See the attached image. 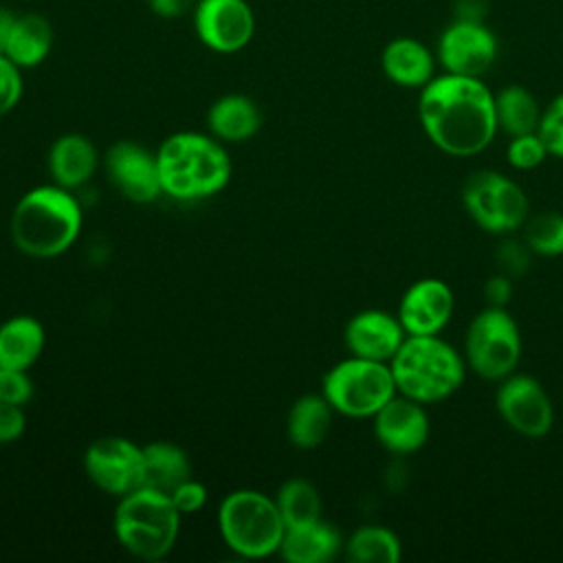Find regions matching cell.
Here are the masks:
<instances>
[{"mask_svg": "<svg viewBox=\"0 0 563 563\" xmlns=\"http://www.w3.org/2000/svg\"><path fill=\"white\" fill-rule=\"evenodd\" d=\"M528 255L530 249L526 246V242H508L499 251V264L504 266V273H521L528 264Z\"/></svg>", "mask_w": 563, "mask_h": 563, "instance_id": "obj_37", "label": "cell"}, {"mask_svg": "<svg viewBox=\"0 0 563 563\" xmlns=\"http://www.w3.org/2000/svg\"><path fill=\"white\" fill-rule=\"evenodd\" d=\"M380 68L396 86L424 88L433 79L435 62L422 42L413 37H396L385 44Z\"/></svg>", "mask_w": 563, "mask_h": 563, "instance_id": "obj_18", "label": "cell"}, {"mask_svg": "<svg viewBox=\"0 0 563 563\" xmlns=\"http://www.w3.org/2000/svg\"><path fill=\"white\" fill-rule=\"evenodd\" d=\"M343 550V539L339 530L323 519L286 528L282 543H279V556L288 563H328Z\"/></svg>", "mask_w": 563, "mask_h": 563, "instance_id": "obj_20", "label": "cell"}, {"mask_svg": "<svg viewBox=\"0 0 563 563\" xmlns=\"http://www.w3.org/2000/svg\"><path fill=\"white\" fill-rule=\"evenodd\" d=\"M455 308L453 290L438 277L418 279L407 288L398 306V319L407 334H440Z\"/></svg>", "mask_w": 563, "mask_h": 563, "instance_id": "obj_15", "label": "cell"}, {"mask_svg": "<svg viewBox=\"0 0 563 563\" xmlns=\"http://www.w3.org/2000/svg\"><path fill=\"white\" fill-rule=\"evenodd\" d=\"M191 22L200 44L222 55L242 51L255 35V13L246 0H198Z\"/></svg>", "mask_w": 563, "mask_h": 563, "instance_id": "obj_11", "label": "cell"}, {"mask_svg": "<svg viewBox=\"0 0 563 563\" xmlns=\"http://www.w3.org/2000/svg\"><path fill=\"white\" fill-rule=\"evenodd\" d=\"M497 128L510 136L537 132L541 110L534 95L523 86H506L495 95Z\"/></svg>", "mask_w": 563, "mask_h": 563, "instance_id": "obj_26", "label": "cell"}, {"mask_svg": "<svg viewBox=\"0 0 563 563\" xmlns=\"http://www.w3.org/2000/svg\"><path fill=\"white\" fill-rule=\"evenodd\" d=\"M163 194L191 202L222 191L231 178V161L220 141L200 132H176L156 150Z\"/></svg>", "mask_w": 563, "mask_h": 563, "instance_id": "obj_2", "label": "cell"}, {"mask_svg": "<svg viewBox=\"0 0 563 563\" xmlns=\"http://www.w3.org/2000/svg\"><path fill=\"white\" fill-rule=\"evenodd\" d=\"M106 174L130 202L145 205L163 194L156 152L152 154L134 141H119L108 147Z\"/></svg>", "mask_w": 563, "mask_h": 563, "instance_id": "obj_14", "label": "cell"}, {"mask_svg": "<svg viewBox=\"0 0 563 563\" xmlns=\"http://www.w3.org/2000/svg\"><path fill=\"white\" fill-rule=\"evenodd\" d=\"M169 499L180 515H194L207 504V488L198 479L189 477L172 490Z\"/></svg>", "mask_w": 563, "mask_h": 563, "instance_id": "obj_34", "label": "cell"}, {"mask_svg": "<svg viewBox=\"0 0 563 563\" xmlns=\"http://www.w3.org/2000/svg\"><path fill=\"white\" fill-rule=\"evenodd\" d=\"M510 292H512V286H510L508 275H495L484 286V295L488 299V306H504L508 301Z\"/></svg>", "mask_w": 563, "mask_h": 563, "instance_id": "obj_38", "label": "cell"}, {"mask_svg": "<svg viewBox=\"0 0 563 563\" xmlns=\"http://www.w3.org/2000/svg\"><path fill=\"white\" fill-rule=\"evenodd\" d=\"M218 528L224 543L244 559L275 554L286 530L275 499L251 488L233 490L222 499Z\"/></svg>", "mask_w": 563, "mask_h": 563, "instance_id": "obj_6", "label": "cell"}, {"mask_svg": "<svg viewBox=\"0 0 563 563\" xmlns=\"http://www.w3.org/2000/svg\"><path fill=\"white\" fill-rule=\"evenodd\" d=\"M22 68L7 55H0V117L11 112L22 97Z\"/></svg>", "mask_w": 563, "mask_h": 563, "instance_id": "obj_33", "label": "cell"}, {"mask_svg": "<svg viewBox=\"0 0 563 563\" xmlns=\"http://www.w3.org/2000/svg\"><path fill=\"white\" fill-rule=\"evenodd\" d=\"M15 18H18V13L13 9L0 7V55H4V51H7V42H9Z\"/></svg>", "mask_w": 563, "mask_h": 563, "instance_id": "obj_39", "label": "cell"}, {"mask_svg": "<svg viewBox=\"0 0 563 563\" xmlns=\"http://www.w3.org/2000/svg\"><path fill=\"white\" fill-rule=\"evenodd\" d=\"M537 134L543 141L548 154L563 158V92H559L541 112Z\"/></svg>", "mask_w": 563, "mask_h": 563, "instance_id": "obj_30", "label": "cell"}, {"mask_svg": "<svg viewBox=\"0 0 563 563\" xmlns=\"http://www.w3.org/2000/svg\"><path fill=\"white\" fill-rule=\"evenodd\" d=\"M198 0H147V9L163 20H178L194 13Z\"/></svg>", "mask_w": 563, "mask_h": 563, "instance_id": "obj_36", "label": "cell"}, {"mask_svg": "<svg viewBox=\"0 0 563 563\" xmlns=\"http://www.w3.org/2000/svg\"><path fill=\"white\" fill-rule=\"evenodd\" d=\"M523 229V242L530 253L556 257L563 255V213L543 211L528 216Z\"/></svg>", "mask_w": 563, "mask_h": 563, "instance_id": "obj_29", "label": "cell"}, {"mask_svg": "<svg viewBox=\"0 0 563 563\" xmlns=\"http://www.w3.org/2000/svg\"><path fill=\"white\" fill-rule=\"evenodd\" d=\"M396 394L391 367L383 361L350 356L323 376L325 400L334 411L350 418H374Z\"/></svg>", "mask_w": 563, "mask_h": 563, "instance_id": "obj_7", "label": "cell"}, {"mask_svg": "<svg viewBox=\"0 0 563 563\" xmlns=\"http://www.w3.org/2000/svg\"><path fill=\"white\" fill-rule=\"evenodd\" d=\"M398 394L422 405L438 402L455 394L464 380V358L438 334H407L389 361Z\"/></svg>", "mask_w": 563, "mask_h": 563, "instance_id": "obj_4", "label": "cell"}, {"mask_svg": "<svg viewBox=\"0 0 563 563\" xmlns=\"http://www.w3.org/2000/svg\"><path fill=\"white\" fill-rule=\"evenodd\" d=\"M46 343L44 328L37 319L20 314L0 325V367L29 369Z\"/></svg>", "mask_w": 563, "mask_h": 563, "instance_id": "obj_24", "label": "cell"}, {"mask_svg": "<svg viewBox=\"0 0 563 563\" xmlns=\"http://www.w3.org/2000/svg\"><path fill=\"white\" fill-rule=\"evenodd\" d=\"M26 429L24 409L0 400V444L15 442Z\"/></svg>", "mask_w": 563, "mask_h": 563, "instance_id": "obj_35", "label": "cell"}, {"mask_svg": "<svg viewBox=\"0 0 563 563\" xmlns=\"http://www.w3.org/2000/svg\"><path fill=\"white\" fill-rule=\"evenodd\" d=\"M97 165V147L84 134H64L48 150V172L53 183L64 189H75L88 183Z\"/></svg>", "mask_w": 563, "mask_h": 563, "instance_id": "obj_19", "label": "cell"}, {"mask_svg": "<svg viewBox=\"0 0 563 563\" xmlns=\"http://www.w3.org/2000/svg\"><path fill=\"white\" fill-rule=\"evenodd\" d=\"M332 407L325 400V396L317 394H306L288 411V422H286V433L288 440L297 449H314L319 446L332 424Z\"/></svg>", "mask_w": 563, "mask_h": 563, "instance_id": "obj_25", "label": "cell"}, {"mask_svg": "<svg viewBox=\"0 0 563 563\" xmlns=\"http://www.w3.org/2000/svg\"><path fill=\"white\" fill-rule=\"evenodd\" d=\"M495 405L504 422L526 438H541L552 429V400L543 385L528 374L501 378Z\"/></svg>", "mask_w": 563, "mask_h": 563, "instance_id": "obj_12", "label": "cell"}, {"mask_svg": "<svg viewBox=\"0 0 563 563\" xmlns=\"http://www.w3.org/2000/svg\"><path fill=\"white\" fill-rule=\"evenodd\" d=\"M275 504L286 528L306 526L321 519V497L317 488L303 477L284 482L275 495Z\"/></svg>", "mask_w": 563, "mask_h": 563, "instance_id": "obj_28", "label": "cell"}, {"mask_svg": "<svg viewBox=\"0 0 563 563\" xmlns=\"http://www.w3.org/2000/svg\"><path fill=\"white\" fill-rule=\"evenodd\" d=\"M11 240L24 255L55 257L73 246L81 231V209L68 189L42 185L26 191L13 207Z\"/></svg>", "mask_w": 563, "mask_h": 563, "instance_id": "obj_3", "label": "cell"}, {"mask_svg": "<svg viewBox=\"0 0 563 563\" xmlns=\"http://www.w3.org/2000/svg\"><path fill=\"white\" fill-rule=\"evenodd\" d=\"M521 356V334L504 306L484 308L466 330L464 358L488 380H501L510 376Z\"/></svg>", "mask_w": 563, "mask_h": 563, "instance_id": "obj_8", "label": "cell"}, {"mask_svg": "<svg viewBox=\"0 0 563 563\" xmlns=\"http://www.w3.org/2000/svg\"><path fill=\"white\" fill-rule=\"evenodd\" d=\"M407 332L398 319V314H389L385 310H363L356 312L343 332L345 345L352 356L383 361L389 363L398 347L402 345Z\"/></svg>", "mask_w": 563, "mask_h": 563, "instance_id": "obj_17", "label": "cell"}, {"mask_svg": "<svg viewBox=\"0 0 563 563\" xmlns=\"http://www.w3.org/2000/svg\"><path fill=\"white\" fill-rule=\"evenodd\" d=\"M497 57V40L493 31L475 20H457L449 24L438 40V59L451 75L482 77Z\"/></svg>", "mask_w": 563, "mask_h": 563, "instance_id": "obj_13", "label": "cell"}, {"mask_svg": "<svg viewBox=\"0 0 563 563\" xmlns=\"http://www.w3.org/2000/svg\"><path fill=\"white\" fill-rule=\"evenodd\" d=\"M53 48V26L40 13H18L4 55L24 68L40 66Z\"/></svg>", "mask_w": 563, "mask_h": 563, "instance_id": "obj_23", "label": "cell"}, {"mask_svg": "<svg viewBox=\"0 0 563 563\" xmlns=\"http://www.w3.org/2000/svg\"><path fill=\"white\" fill-rule=\"evenodd\" d=\"M33 396V383L26 369L0 367V400L24 407Z\"/></svg>", "mask_w": 563, "mask_h": 563, "instance_id": "obj_32", "label": "cell"}, {"mask_svg": "<svg viewBox=\"0 0 563 563\" xmlns=\"http://www.w3.org/2000/svg\"><path fill=\"white\" fill-rule=\"evenodd\" d=\"M88 479L112 497H123L143 482V446L121 435L95 440L84 453Z\"/></svg>", "mask_w": 563, "mask_h": 563, "instance_id": "obj_10", "label": "cell"}, {"mask_svg": "<svg viewBox=\"0 0 563 563\" xmlns=\"http://www.w3.org/2000/svg\"><path fill=\"white\" fill-rule=\"evenodd\" d=\"M180 512L169 495L136 488L119 497L114 510V534L119 543L134 556L156 561L163 559L178 539Z\"/></svg>", "mask_w": 563, "mask_h": 563, "instance_id": "obj_5", "label": "cell"}, {"mask_svg": "<svg viewBox=\"0 0 563 563\" xmlns=\"http://www.w3.org/2000/svg\"><path fill=\"white\" fill-rule=\"evenodd\" d=\"M374 435L387 451L398 455L422 449L429 438V416L422 402L396 394L374 413Z\"/></svg>", "mask_w": 563, "mask_h": 563, "instance_id": "obj_16", "label": "cell"}, {"mask_svg": "<svg viewBox=\"0 0 563 563\" xmlns=\"http://www.w3.org/2000/svg\"><path fill=\"white\" fill-rule=\"evenodd\" d=\"M418 117L429 141L449 156L479 154L499 130L495 95L479 77H433L420 92Z\"/></svg>", "mask_w": 563, "mask_h": 563, "instance_id": "obj_1", "label": "cell"}, {"mask_svg": "<svg viewBox=\"0 0 563 563\" xmlns=\"http://www.w3.org/2000/svg\"><path fill=\"white\" fill-rule=\"evenodd\" d=\"M189 477L191 464L178 444L156 440L143 446V488L172 495V490Z\"/></svg>", "mask_w": 563, "mask_h": 563, "instance_id": "obj_22", "label": "cell"}, {"mask_svg": "<svg viewBox=\"0 0 563 563\" xmlns=\"http://www.w3.org/2000/svg\"><path fill=\"white\" fill-rule=\"evenodd\" d=\"M207 125L218 141L242 143L260 130L262 114L251 97L231 92L211 103L207 112Z\"/></svg>", "mask_w": 563, "mask_h": 563, "instance_id": "obj_21", "label": "cell"}, {"mask_svg": "<svg viewBox=\"0 0 563 563\" xmlns=\"http://www.w3.org/2000/svg\"><path fill=\"white\" fill-rule=\"evenodd\" d=\"M352 563H398L402 548L398 537L385 526H361L343 543Z\"/></svg>", "mask_w": 563, "mask_h": 563, "instance_id": "obj_27", "label": "cell"}, {"mask_svg": "<svg viewBox=\"0 0 563 563\" xmlns=\"http://www.w3.org/2000/svg\"><path fill=\"white\" fill-rule=\"evenodd\" d=\"M506 156L515 169H532L545 161L548 150H545L543 141L539 139V134L530 132V134L512 136Z\"/></svg>", "mask_w": 563, "mask_h": 563, "instance_id": "obj_31", "label": "cell"}, {"mask_svg": "<svg viewBox=\"0 0 563 563\" xmlns=\"http://www.w3.org/2000/svg\"><path fill=\"white\" fill-rule=\"evenodd\" d=\"M462 202L468 216L488 233H512L528 220V196L508 176L479 169L462 187Z\"/></svg>", "mask_w": 563, "mask_h": 563, "instance_id": "obj_9", "label": "cell"}]
</instances>
